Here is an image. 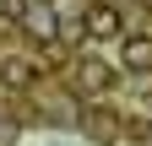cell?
<instances>
[{"instance_id": "obj_1", "label": "cell", "mask_w": 152, "mask_h": 146, "mask_svg": "<svg viewBox=\"0 0 152 146\" xmlns=\"http://www.w3.org/2000/svg\"><path fill=\"white\" fill-rule=\"evenodd\" d=\"M22 27L33 33L38 43H49V38H54V11L44 6V0H38V6H27V11H22Z\"/></svg>"}, {"instance_id": "obj_2", "label": "cell", "mask_w": 152, "mask_h": 146, "mask_svg": "<svg viewBox=\"0 0 152 146\" xmlns=\"http://www.w3.org/2000/svg\"><path fill=\"white\" fill-rule=\"evenodd\" d=\"M87 33L92 38H120V11L114 6H92L87 11Z\"/></svg>"}, {"instance_id": "obj_3", "label": "cell", "mask_w": 152, "mask_h": 146, "mask_svg": "<svg viewBox=\"0 0 152 146\" xmlns=\"http://www.w3.org/2000/svg\"><path fill=\"white\" fill-rule=\"evenodd\" d=\"M120 60L130 70H152V38H120Z\"/></svg>"}, {"instance_id": "obj_4", "label": "cell", "mask_w": 152, "mask_h": 146, "mask_svg": "<svg viewBox=\"0 0 152 146\" xmlns=\"http://www.w3.org/2000/svg\"><path fill=\"white\" fill-rule=\"evenodd\" d=\"M147 6H152V0H147Z\"/></svg>"}]
</instances>
